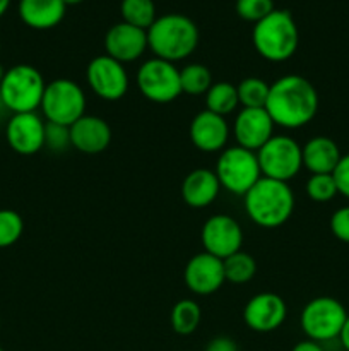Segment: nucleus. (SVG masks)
<instances>
[{"label": "nucleus", "instance_id": "obj_1", "mask_svg": "<svg viewBox=\"0 0 349 351\" xmlns=\"http://www.w3.org/2000/svg\"><path fill=\"white\" fill-rule=\"evenodd\" d=\"M274 125L300 129L310 123L318 112V93L307 77L287 74L270 84L266 103Z\"/></svg>", "mask_w": 349, "mask_h": 351}, {"label": "nucleus", "instance_id": "obj_2", "mask_svg": "<svg viewBox=\"0 0 349 351\" xmlns=\"http://www.w3.org/2000/svg\"><path fill=\"white\" fill-rule=\"evenodd\" d=\"M245 211L255 225L277 228L294 211V194L287 182L262 177L245 195Z\"/></svg>", "mask_w": 349, "mask_h": 351}, {"label": "nucleus", "instance_id": "obj_3", "mask_svg": "<svg viewBox=\"0 0 349 351\" xmlns=\"http://www.w3.org/2000/svg\"><path fill=\"white\" fill-rule=\"evenodd\" d=\"M197 45V26L183 14H164L156 17L153 26L147 29V47L157 58L171 64L194 53Z\"/></svg>", "mask_w": 349, "mask_h": 351}, {"label": "nucleus", "instance_id": "obj_4", "mask_svg": "<svg viewBox=\"0 0 349 351\" xmlns=\"http://www.w3.org/2000/svg\"><path fill=\"white\" fill-rule=\"evenodd\" d=\"M252 41L260 57L269 62H284L298 50L300 33L291 12L274 9L253 26Z\"/></svg>", "mask_w": 349, "mask_h": 351}, {"label": "nucleus", "instance_id": "obj_5", "mask_svg": "<svg viewBox=\"0 0 349 351\" xmlns=\"http://www.w3.org/2000/svg\"><path fill=\"white\" fill-rule=\"evenodd\" d=\"M44 88L47 82L36 67L27 64L14 65L5 71L0 81V99L12 113L36 112L41 106Z\"/></svg>", "mask_w": 349, "mask_h": 351}, {"label": "nucleus", "instance_id": "obj_6", "mask_svg": "<svg viewBox=\"0 0 349 351\" xmlns=\"http://www.w3.org/2000/svg\"><path fill=\"white\" fill-rule=\"evenodd\" d=\"M216 175L222 189L242 197L262 178L257 153L242 146L221 151L216 163Z\"/></svg>", "mask_w": 349, "mask_h": 351}, {"label": "nucleus", "instance_id": "obj_7", "mask_svg": "<svg viewBox=\"0 0 349 351\" xmlns=\"http://www.w3.org/2000/svg\"><path fill=\"white\" fill-rule=\"evenodd\" d=\"M40 108L48 122L70 127L86 115V95L72 79H55L44 88Z\"/></svg>", "mask_w": 349, "mask_h": 351}, {"label": "nucleus", "instance_id": "obj_8", "mask_svg": "<svg viewBox=\"0 0 349 351\" xmlns=\"http://www.w3.org/2000/svg\"><path fill=\"white\" fill-rule=\"evenodd\" d=\"M346 307L332 297H317L301 311V329L311 341H331L339 338L348 319Z\"/></svg>", "mask_w": 349, "mask_h": 351}, {"label": "nucleus", "instance_id": "obj_9", "mask_svg": "<svg viewBox=\"0 0 349 351\" xmlns=\"http://www.w3.org/2000/svg\"><path fill=\"white\" fill-rule=\"evenodd\" d=\"M262 177L289 182L303 168L301 146L289 136H272L257 151Z\"/></svg>", "mask_w": 349, "mask_h": 351}, {"label": "nucleus", "instance_id": "obj_10", "mask_svg": "<svg viewBox=\"0 0 349 351\" xmlns=\"http://www.w3.org/2000/svg\"><path fill=\"white\" fill-rule=\"evenodd\" d=\"M137 88L153 103H171L181 95L180 71L163 58H149L137 71Z\"/></svg>", "mask_w": 349, "mask_h": 351}, {"label": "nucleus", "instance_id": "obj_11", "mask_svg": "<svg viewBox=\"0 0 349 351\" xmlns=\"http://www.w3.org/2000/svg\"><path fill=\"white\" fill-rule=\"evenodd\" d=\"M86 81L98 98L106 101H116L127 95L129 74L122 62L109 55H99L92 58L86 69Z\"/></svg>", "mask_w": 349, "mask_h": 351}, {"label": "nucleus", "instance_id": "obj_12", "mask_svg": "<svg viewBox=\"0 0 349 351\" xmlns=\"http://www.w3.org/2000/svg\"><path fill=\"white\" fill-rule=\"evenodd\" d=\"M202 245L205 252L226 259L238 252L243 243V232L238 221L228 215H214L202 226Z\"/></svg>", "mask_w": 349, "mask_h": 351}, {"label": "nucleus", "instance_id": "obj_13", "mask_svg": "<svg viewBox=\"0 0 349 351\" xmlns=\"http://www.w3.org/2000/svg\"><path fill=\"white\" fill-rule=\"evenodd\" d=\"M287 317L286 302L276 293L253 295L243 308L245 324L255 332H270L279 329Z\"/></svg>", "mask_w": 349, "mask_h": 351}, {"label": "nucleus", "instance_id": "obj_14", "mask_svg": "<svg viewBox=\"0 0 349 351\" xmlns=\"http://www.w3.org/2000/svg\"><path fill=\"white\" fill-rule=\"evenodd\" d=\"M183 281L188 290L195 295L216 293L226 281L222 259L205 250L195 254L185 266Z\"/></svg>", "mask_w": 349, "mask_h": 351}, {"label": "nucleus", "instance_id": "obj_15", "mask_svg": "<svg viewBox=\"0 0 349 351\" xmlns=\"http://www.w3.org/2000/svg\"><path fill=\"white\" fill-rule=\"evenodd\" d=\"M44 127L47 123L36 115V112L14 113L5 130L10 149L23 156L36 154L44 146Z\"/></svg>", "mask_w": 349, "mask_h": 351}, {"label": "nucleus", "instance_id": "obj_16", "mask_svg": "<svg viewBox=\"0 0 349 351\" xmlns=\"http://www.w3.org/2000/svg\"><path fill=\"white\" fill-rule=\"evenodd\" d=\"M238 146L257 151L274 136V122L266 108H242L233 123Z\"/></svg>", "mask_w": 349, "mask_h": 351}, {"label": "nucleus", "instance_id": "obj_17", "mask_svg": "<svg viewBox=\"0 0 349 351\" xmlns=\"http://www.w3.org/2000/svg\"><path fill=\"white\" fill-rule=\"evenodd\" d=\"M106 55L127 64L144 55L147 50V31L127 23H118L108 29L105 36Z\"/></svg>", "mask_w": 349, "mask_h": 351}, {"label": "nucleus", "instance_id": "obj_18", "mask_svg": "<svg viewBox=\"0 0 349 351\" xmlns=\"http://www.w3.org/2000/svg\"><path fill=\"white\" fill-rule=\"evenodd\" d=\"M190 141L202 153H219L226 147L229 137V127L224 117L202 110L190 122Z\"/></svg>", "mask_w": 349, "mask_h": 351}, {"label": "nucleus", "instance_id": "obj_19", "mask_svg": "<svg viewBox=\"0 0 349 351\" xmlns=\"http://www.w3.org/2000/svg\"><path fill=\"white\" fill-rule=\"evenodd\" d=\"M70 146L84 154H99L112 143V129L101 117L84 115L68 127Z\"/></svg>", "mask_w": 349, "mask_h": 351}, {"label": "nucleus", "instance_id": "obj_20", "mask_svg": "<svg viewBox=\"0 0 349 351\" xmlns=\"http://www.w3.org/2000/svg\"><path fill=\"white\" fill-rule=\"evenodd\" d=\"M221 184L216 171L207 168H197L190 171L181 182V199L187 206L195 209L207 208L218 199Z\"/></svg>", "mask_w": 349, "mask_h": 351}, {"label": "nucleus", "instance_id": "obj_21", "mask_svg": "<svg viewBox=\"0 0 349 351\" xmlns=\"http://www.w3.org/2000/svg\"><path fill=\"white\" fill-rule=\"evenodd\" d=\"M303 167L313 173H332L341 161L342 154L335 141L327 136H317L307 141L301 147Z\"/></svg>", "mask_w": 349, "mask_h": 351}, {"label": "nucleus", "instance_id": "obj_22", "mask_svg": "<svg viewBox=\"0 0 349 351\" xmlns=\"http://www.w3.org/2000/svg\"><path fill=\"white\" fill-rule=\"evenodd\" d=\"M64 0H19V17L33 29H51L64 19Z\"/></svg>", "mask_w": 349, "mask_h": 351}, {"label": "nucleus", "instance_id": "obj_23", "mask_svg": "<svg viewBox=\"0 0 349 351\" xmlns=\"http://www.w3.org/2000/svg\"><path fill=\"white\" fill-rule=\"evenodd\" d=\"M201 305L194 300H188V298L178 300L177 304L173 305V308H171V328H173V331L180 336H188L192 335V332L197 331L198 324H201Z\"/></svg>", "mask_w": 349, "mask_h": 351}, {"label": "nucleus", "instance_id": "obj_24", "mask_svg": "<svg viewBox=\"0 0 349 351\" xmlns=\"http://www.w3.org/2000/svg\"><path fill=\"white\" fill-rule=\"evenodd\" d=\"M238 91L236 86L229 84L226 81L212 82L209 91L205 93V106L209 112L218 113V115L224 117L228 113H233L238 108Z\"/></svg>", "mask_w": 349, "mask_h": 351}, {"label": "nucleus", "instance_id": "obj_25", "mask_svg": "<svg viewBox=\"0 0 349 351\" xmlns=\"http://www.w3.org/2000/svg\"><path fill=\"white\" fill-rule=\"evenodd\" d=\"M120 12H122L123 23L146 31L156 21V7L153 0H122Z\"/></svg>", "mask_w": 349, "mask_h": 351}, {"label": "nucleus", "instance_id": "obj_26", "mask_svg": "<svg viewBox=\"0 0 349 351\" xmlns=\"http://www.w3.org/2000/svg\"><path fill=\"white\" fill-rule=\"evenodd\" d=\"M222 264H224L226 281L233 285L248 283L257 273L255 259L250 254L242 252V250L222 259Z\"/></svg>", "mask_w": 349, "mask_h": 351}, {"label": "nucleus", "instance_id": "obj_27", "mask_svg": "<svg viewBox=\"0 0 349 351\" xmlns=\"http://www.w3.org/2000/svg\"><path fill=\"white\" fill-rule=\"evenodd\" d=\"M181 93L190 96H201L209 91L212 86V74L205 65L188 64L180 71Z\"/></svg>", "mask_w": 349, "mask_h": 351}, {"label": "nucleus", "instance_id": "obj_28", "mask_svg": "<svg viewBox=\"0 0 349 351\" xmlns=\"http://www.w3.org/2000/svg\"><path fill=\"white\" fill-rule=\"evenodd\" d=\"M270 86L260 77H246L236 86L238 101L243 108H266Z\"/></svg>", "mask_w": 349, "mask_h": 351}, {"label": "nucleus", "instance_id": "obj_29", "mask_svg": "<svg viewBox=\"0 0 349 351\" xmlns=\"http://www.w3.org/2000/svg\"><path fill=\"white\" fill-rule=\"evenodd\" d=\"M24 232V221L19 213L0 209V249L14 245Z\"/></svg>", "mask_w": 349, "mask_h": 351}, {"label": "nucleus", "instance_id": "obj_30", "mask_svg": "<svg viewBox=\"0 0 349 351\" xmlns=\"http://www.w3.org/2000/svg\"><path fill=\"white\" fill-rule=\"evenodd\" d=\"M337 194V185L332 173H313L307 180V195L311 201L328 202Z\"/></svg>", "mask_w": 349, "mask_h": 351}, {"label": "nucleus", "instance_id": "obj_31", "mask_svg": "<svg viewBox=\"0 0 349 351\" xmlns=\"http://www.w3.org/2000/svg\"><path fill=\"white\" fill-rule=\"evenodd\" d=\"M274 10L272 0H236V14L250 23H259Z\"/></svg>", "mask_w": 349, "mask_h": 351}, {"label": "nucleus", "instance_id": "obj_32", "mask_svg": "<svg viewBox=\"0 0 349 351\" xmlns=\"http://www.w3.org/2000/svg\"><path fill=\"white\" fill-rule=\"evenodd\" d=\"M44 146L51 147L53 151H62L70 146V132L68 127L60 123L48 122L44 127Z\"/></svg>", "mask_w": 349, "mask_h": 351}, {"label": "nucleus", "instance_id": "obj_33", "mask_svg": "<svg viewBox=\"0 0 349 351\" xmlns=\"http://www.w3.org/2000/svg\"><path fill=\"white\" fill-rule=\"evenodd\" d=\"M331 232L341 242L349 243V206L339 208L331 218Z\"/></svg>", "mask_w": 349, "mask_h": 351}, {"label": "nucleus", "instance_id": "obj_34", "mask_svg": "<svg viewBox=\"0 0 349 351\" xmlns=\"http://www.w3.org/2000/svg\"><path fill=\"white\" fill-rule=\"evenodd\" d=\"M332 177H334L335 185H337L339 194L349 199V154L341 158L335 170L332 171Z\"/></svg>", "mask_w": 349, "mask_h": 351}, {"label": "nucleus", "instance_id": "obj_35", "mask_svg": "<svg viewBox=\"0 0 349 351\" xmlns=\"http://www.w3.org/2000/svg\"><path fill=\"white\" fill-rule=\"evenodd\" d=\"M205 351H238V346L228 336H218L209 343Z\"/></svg>", "mask_w": 349, "mask_h": 351}, {"label": "nucleus", "instance_id": "obj_36", "mask_svg": "<svg viewBox=\"0 0 349 351\" xmlns=\"http://www.w3.org/2000/svg\"><path fill=\"white\" fill-rule=\"evenodd\" d=\"M291 351H324V348L320 346V343L311 341V339H307V341H300L293 346Z\"/></svg>", "mask_w": 349, "mask_h": 351}, {"label": "nucleus", "instance_id": "obj_37", "mask_svg": "<svg viewBox=\"0 0 349 351\" xmlns=\"http://www.w3.org/2000/svg\"><path fill=\"white\" fill-rule=\"evenodd\" d=\"M339 339H341L342 348H344L346 351H349V315H348V319H346L344 326H342V331H341V335H339Z\"/></svg>", "mask_w": 349, "mask_h": 351}, {"label": "nucleus", "instance_id": "obj_38", "mask_svg": "<svg viewBox=\"0 0 349 351\" xmlns=\"http://www.w3.org/2000/svg\"><path fill=\"white\" fill-rule=\"evenodd\" d=\"M9 5H10V0H0V17L7 12Z\"/></svg>", "mask_w": 349, "mask_h": 351}, {"label": "nucleus", "instance_id": "obj_39", "mask_svg": "<svg viewBox=\"0 0 349 351\" xmlns=\"http://www.w3.org/2000/svg\"><path fill=\"white\" fill-rule=\"evenodd\" d=\"M82 0H64L65 5H75V3H81Z\"/></svg>", "mask_w": 349, "mask_h": 351}, {"label": "nucleus", "instance_id": "obj_40", "mask_svg": "<svg viewBox=\"0 0 349 351\" xmlns=\"http://www.w3.org/2000/svg\"><path fill=\"white\" fill-rule=\"evenodd\" d=\"M3 75H5V71H3L2 65H0V81H2V79H3Z\"/></svg>", "mask_w": 349, "mask_h": 351}, {"label": "nucleus", "instance_id": "obj_41", "mask_svg": "<svg viewBox=\"0 0 349 351\" xmlns=\"http://www.w3.org/2000/svg\"><path fill=\"white\" fill-rule=\"evenodd\" d=\"M0 50H2V45H0Z\"/></svg>", "mask_w": 349, "mask_h": 351}, {"label": "nucleus", "instance_id": "obj_42", "mask_svg": "<svg viewBox=\"0 0 349 351\" xmlns=\"http://www.w3.org/2000/svg\"><path fill=\"white\" fill-rule=\"evenodd\" d=\"M0 351H3V350H2V348H0Z\"/></svg>", "mask_w": 349, "mask_h": 351}]
</instances>
